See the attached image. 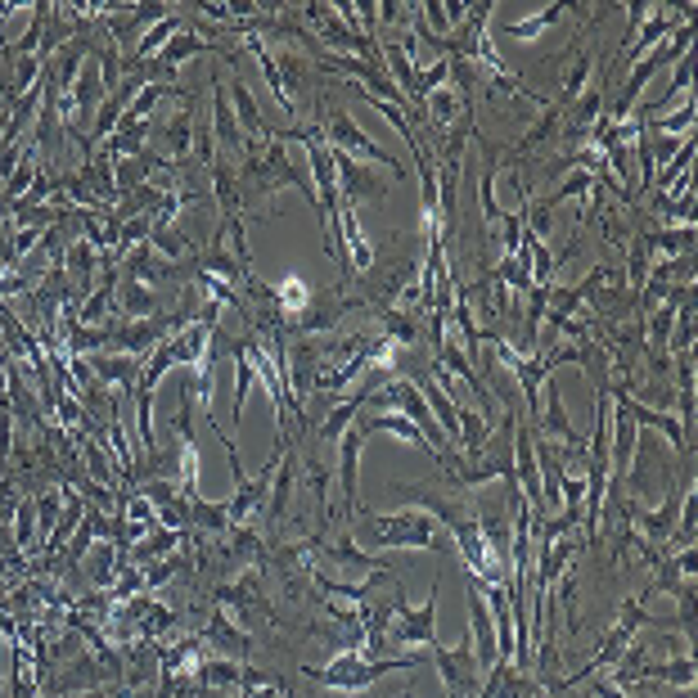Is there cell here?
<instances>
[{
  "label": "cell",
  "mask_w": 698,
  "mask_h": 698,
  "mask_svg": "<svg viewBox=\"0 0 698 698\" xmlns=\"http://www.w3.org/2000/svg\"><path fill=\"white\" fill-rule=\"evenodd\" d=\"M334 172H338V199H343L347 208H356L361 199H374V203L388 199V176H379L374 167H365L361 158L338 154L334 149Z\"/></svg>",
  "instance_id": "cell-6"
},
{
  "label": "cell",
  "mask_w": 698,
  "mask_h": 698,
  "mask_svg": "<svg viewBox=\"0 0 698 698\" xmlns=\"http://www.w3.org/2000/svg\"><path fill=\"white\" fill-rule=\"evenodd\" d=\"M590 68H595V55H590V50H581V55H577V64H572L568 73H563V82H559V86H563V95H559V109H568V104L577 100V95L590 86Z\"/></svg>",
  "instance_id": "cell-29"
},
{
  "label": "cell",
  "mask_w": 698,
  "mask_h": 698,
  "mask_svg": "<svg viewBox=\"0 0 698 698\" xmlns=\"http://www.w3.org/2000/svg\"><path fill=\"white\" fill-rule=\"evenodd\" d=\"M383 338H388L392 347H424V329H419V320L410 316V311H383Z\"/></svg>",
  "instance_id": "cell-24"
},
{
  "label": "cell",
  "mask_w": 698,
  "mask_h": 698,
  "mask_svg": "<svg viewBox=\"0 0 698 698\" xmlns=\"http://www.w3.org/2000/svg\"><path fill=\"white\" fill-rule=\"evenodd\" d=\"M563 14H568V5H545V10H536L532 19H509V23H505V37H514V41H536L541 32H550L554 23H563Z\"/></svg>",
  "instance_id": "cell-22"
},
{
  "label": "cell",
  "mask_w": 698,
  "mask_h": 698,
  "mask_svg": "<svg viewBox=\"0 0 698 698\" xmlns=\"http://www.w3.org/2000/svg\"><path fill=\"white\" fill-rule=\"evenodd\" d=\"M464 604H469V644H473V658L482 662V667H496V622H491V608L487 599H482V586L473 572H464Z\"/></svg>",
  "instance_id": "cell-7"
},
{
  "label": "cell",
  "mask_w": 698,
  "mask_h": 698,
  "mask_svg": "<svg viewBox=\"0 0 698 698\" xmlns=\"http://www.w3.org/2000/svg\"><path fill=\"white\" fill-rule=\"evenodd\" d=\"M545 415L532 424V437L536 442H563V446H586V437L572 428V419H568V410H563V392H559V383L554 379H545Z\"/></svg>",
  "instance_id": "cell-10"
},
{
  "label": "cell",
  "mask_w": 698,
  "mask_h": 698,
  "mask_svg": "<svg viewBox=\"0 0 698 698\" xmlns=\"http://www.w3.org/2000/svg\"><path fill=\"white\" fill-rule=\"evenodd\" d=\"M163 145H167V158H176V154H185V149H190V113H176V118L167 122Z\"/></svg>",
  "instance_id": "cell-38"
},
{
  "label": "cell",
  "mask_w": 698,
  "mask_h": 698,
  "mask_svg": "<svg viewBox=\"0 0 698 698\" xmlns=\"http://www.w3.org/2000/svg\"><path fill=\"white\" fill-rule=\"evenodd\" d=\"M329 149H338V154H352V158H356V154H365L370 163H379V167H388V172H397V181L406 176V167H401L397 158H392L383 145H374V140L365 136V131L352 122V113H343V109H338L334 118H329Z\"/></svg>",
  "instance_id": "cell-8"
},
{
  "label": "cell",
  "mask_w": 698,
  "mask_h": 698,
  "mask_svg": "<svg viewBox=\"0 0 698 698\" xmlns=\"http://www.w3.org/2000/svg\"><path fill=\"white\" fill-rule=\"evenodd\" d=\"M100 523H104V514L100 509H86V518H82V527L73 532V541H68V559L73 563H82L86 554H91V545H95V536H100Z\"/></svg>",
  "instance_id": "cell-33"
},
{
  "label": "cell",
  "mask_w": 698,
  "mask_h": 698,
  "mask_svg": "<svg viewBox=\"0 0 698 698\" xmlns=\"http://www.w3.org/2000/svg\"><path fill=\"white\" fill-rule=\"evenodd\" d=\"M559 127H563V109H559V104H545V118L536 122V127L527 131L523 140H518V145H514V154H532L536 145H545V140H550V136H559Z\"/></svg>",
  "instance_id": "cell-30"
},
{
  "label": "cell",
  "mask_w": 698,
  "mask_h": 698,
  "mask_svg": "<svg viewBox=\"0 0 698 698\" xmlns=\"http://www.w3.org/2000/svg\"><path fill=\"white\" fill-rule=\"evenodd\" d=\"M244 698H280V685H262V689H248Z\"/></svg>",
  "instance_id": "cell-46"
},
{
  "label": "cell",
  "mask_w": 698,
  "mask_h": 698,
  "mask_svg": "<svg viewBox=\"0 0 698 698\" xmlns=\"http://www.w3.org/2000/svg\"><path fill=\"white\" fill-rule=\"evenodd\" d=\"M91 266H95V248L86 244V239H77V244L68 248V271L86 280V275H91Z\"/></svg>",
  "instance_id": "cell-40"
},
{
  "label": "cell",
  "mask_w": 698,
  "mask_h": 698,
  "mask_svg": "<svg viewBox=\"0 0 698 698\" xmlns=\"http://www.w3.org/2000/svg\"><path fill=\"white\" fill-rule=\"evenodd\" d=\"M86 460H91V473H95V482H113V469H109V460H104V451L95 442H86Z\"/></svg>",
  "instance_id": "cell-43"
},
{
  "label": "cell",
  "mask_w": 698,
  "mask_h": 698,
  "mask_svg": "<svg viewBox=\"0 0 698 698\" xmlns=\"http://www.w3.org/2000/svg\"><path fill=\"white\" fill-rule=\"evenodd\" d=\"M190 523H199L203 532H217V536L230 532L226 505H212V500H203V496H190Z\"/></svg>",
  "instance_id": "cell-32"
},
{
  "label": "cell",
  "mask_w": 698,
  "mask_h": 698,
  "mask_svg": "<svg viewBox=\"0 0 698 698\" xmlns=\"http://www.w3.org/2000/svg\"><path fill=\"white\" fill-rule=\"evenodd\" d=\"M64 505H68V491H59V487H50V491H41V496H37V527H41V541L55 532V523H59V514H64Z\"/></svg>",
  "instance_id": "cell-34"
},
{
  "label": "cell",
  "mask_w": 698,
  "mask_h": 698,
  "mask_svg": "<svg viewBox=\"0 0 698 698\" xmlns=\"http://www.w3.org/2000/svg\"><path fill=\"white\" fill-rule=\"evenodd\" d=\"M118 545H91V554H86V572H91V586H109V581H113V572H118L122 568V563H118Z\"/></svg>",
  "instance_id": "cell-28"
},
{
  "label": "cell",
  "mask_w": 698,
  "mask_h": 698,
  "mask_svg": "<svg viewBox=\"0 0 698 698\" xmlns=\"http://www.w3.org/2000/svg\"><path fill=\"white\" fill-rule=\"evenodd\" d=\"M680 23H689V19H680L676 10H658V19H644L640 23V32L631 37V46H622V68H631V64H640L649 50H658L662 41L671 37V32L680 28Z\"/></svg>",
  "instance_id": "cell-11"
},
{
  "label": "cell",
  "mask_w": 698,
  "mask_h": 698,
  "mask_svg": "<svg viewBox=\"0 0 698 698\" xmlns=\"http://www.w3.org/2000/svg\"><path fill=\"white\" fill-rule=\"evenodd\" d=\"M694 118H698V104H694V91H689L680 109H671L667 118L644 122V131H653V136H694Z\"/></svg>",
  "instance_id": "cell-25"
},
{
  "label": "cell",
  "mask_w": 698,
  "mask_h": 698,
  "mask_svg": "<svg viewBox=\"0 0 698 698\" xmlns=\"http://www.w3.org/2000/svg\"><path fill=\"white\" fill-rule=\"evenodd\" d=\"M293 482H298V464L280 460V469H275V482H271V500H266V523H280L284 514H289V496H293Z\"/></svg>",
  "instance_id": "cell-23"
},
{
  "label": "cell",
  "mask_w": 698,
  "mask_h": 698,
  "mask_svg": "<svg viewBox=\"0 0 698 698\" xmlns=\"http://www.w3.org/2000/svg\"><path fill=\"white\" fill-rule=\"evenodd\" d=\"M433 662H437V676H442L446 698H478V694H482L487 667L473 658L469 635H464L455 649H446V644H433Z\"/></svg>",
  "instance_id": "cell-4"
},
{
  "label": "cell",
  "mask_w": 698,
  "mask_h": 698,
  "mask_svg": "<svg viewBox=\"0 0 698 698\" xmlns=\"http://www.w3.org/2000/svg\"><path fill=\"white\" fill-rule=\"evenodd\" d=\"M361 446H365V437L356 433V424L338 437V487H343V509H338V518H343V523L356 518V496H361V487H356V482H361Z\"/></svg>",
  "instance_id": "cell-9"
},
{
  "label": "cell",
  "mask_w": 698,
  "mask_h": 698,
  "mask_svg": "<svg viewBox=\"0 0 698 698\" xmlns=\"http://www.w3.org/2000/svg\"><path fill=\"white\" fill-rule=\"evenodd\" d=\"M230 100H235V113H239V127L248 131V136H262V131H271L262 122V109L253 104V95H248L244 82H230Z\"/></svg>",
  "instance_id": "cell-31"
},
{
  "label": "cell",
  "mask_w": 698,
  "mask_h": 698,
  "mask_svg": "<svg viewBox=\"0 0 698 698\" xmlns=\"http://www.w3.org/2000/svg\"><path fill=\"white\" fill-rule=\"evenodd\" d=\"M5 676H10V649L0 644V694H5Z\"/></svg>",
  "instance_id": "cell-45"
},
{
  "label": "cell",
  "mask_w": 698,
  "mask_h": 698,
  "mask_svg": "<svg viewBox=\"0 0 698 698\" xmlns=\"http://www.w3.org/2000/svg\"><path fill=\"white\" fill-rule=\"evenodd\" d=\"M176 568H181V554H172V559H167V563H158V568H149V572H145V590H158L167 577H172Z\"/></svg>",
  "instance_id": "cell-42"
},
{
  "label": "cell",
  "mask_w": 698,
  "mask_h": 698,
  "mask_svg": "<svg viewBox=\"0 0 698 698\" xmlns=\"http://www.w3.org/2000/svg\"><path fill=\"white\" fill-rule=\"evenodd\" d=\"M203 50H212L203 37H194V32H176V37L163 46V55H158V59H163V64H172V68H181V59H194V55H203Z\"/></svg>",
  "instance_id": "cell-35"
},
{
  "label": "cell",
  "mask_w": 698,
  "mask_h": 698,
  "mask_svg": "<svg viewBox=\"0 0 698 698\" xmlns=\"http://www.w3.org/2000/svg\"><path fill=\"white\" fill-rule=\"evenodd\" d=\"M316 545L325 550V559L343 563V568H352V572H397L388 559H383V554H365V550H356L352 536H343L338 545H325V536H316Z\"/></svg>",
  "instance_id": "cell-16"
},
{
  "label": "cell",
  "mask_w": 698,
  "mask_h": 698,
  "mask_svg": "<svg viewBox=\"0 0 698 698\" xmlns=\"http://www.w3.org/2000/svg\"><path fill=\"white\" fill-rule=\"evenodd\" d=\"M523 248V212H505L500 217V257H518Z\"/></svg>",
  "instance_id": "cell-36"
},
{
  "label": "cell",
  "mask_w": 698,
  "mask_h": 698,
  "mask_svg": "<svg viewBox=\"0 0 698 698\" xmlns=\"http://www.w3.org/2000/svg\"><path fill=\"white\" fill-rule=\"evenodd\" d=\"M689 82H694V50H689L680 64H671V77H667V86H662V95L635 104V122H640V127H644V122H653L671 100H676V95H689Z\"/></svg>",
  "instance_id": "cell-13"
},
{
  "label": "cell",
  "mask_w": 698,
  "mask_h": 698,
  "mask_svg": "<svg viewBox=\"0 0 698 698\" xmlns=\"http://www.w3.org/2000/svg\"><path fill=\"white\" fill-rule=\"evenodd\" d=\"M608 401H613L617 410H626V415L635 419V428H658V433L667 437V442L676 446L680 455L694 451V442L685 437V424H680V415H671V410H658V406H644V401L631 397L622 383H613V388H608Z\"/></svg>",
  "instance_id": "cell-5"
},
{
  "label": "cell",
  "mask_w": 698,
  "mask_h": 698,
  "mask_svg": "<svg viewBox=\"0 0 698 698\" xmlns=\"http://www.w3.org/2000/svg\"><path fill=\"white\" fill-rule=\"evenodd\" d=\"M118 302H122V311H127V320H149V316H158V293L149 289V284L122 280Z\"/></svg>",
  "instance_id": "cell-26"
},
{
  "label": "cell",
  "mask_w": 698,
  "mask_h": 698,
  "mask_svg": "<svg viewBox=\"0 0 698 698\" xmlns=\"http://www.w3.org/2000/svg\"><path fill=\"white\" fill-rule=\"evenodd\" d=\"M644 19H649V0H631V5H626V37H622V46H631V37L640 32Z\"/></svg>",
  "instance_id": "cell-41"
},
{
  "label": "cell",
  "mask_w": 698,
  "mask_h": 698,
  "mask_svg": "<svg viewBox=\"0 0 698 698\" xmlns=\"http://www.w3.org/2000/svg\"><path fill=\"white\" fill-rule=\"evenodd\" d=\"M203 640H208L217 653H226L230 662H239V658H248V653H253V640H248V635L239 631V626L230 622L226 613H212V622L203 626Z\"/></svg>",
  "instance_id": "cell-15"
},
{
  "label": "cell",
  "mask_w": 698,
  "mask_h": 698,
  "mask_svg": "<svg viewBox=\"0 0 698 698\" xmlns=\"http://www.w3.org/2000/svg\"><path fill=\"white\" fill-rule=\"evenodd\" d=\"M356 433H361L365 442H370L374 433H392V437H401V442H410V446H415V451H424V455H433V460H437V451H433V446H428V437L419 433V428L410 424V419L401 415V410H397V415H370V410H365V415H361V424H356ZM437 464H442V460H437Z\"/></svg>",
  "instance_id": "cell-12"
},
{
  "label": "cell",
  "mask_w": 698,
  "mask_h": 698,
  "mask_svg": "<svg viewBox=\"0 0 698 698\" xmlns=\"http://www.w3.org/2000/svg\"><path fill=\"white\" fill-rule=\"evenodd\" d=\"M167 275H172V262H167V257H158L154 248H136V253L127 257V271H122V280H136V284H149V289H154L158 280H167Z\"/></svg>",
  "instance_id": "cell-20"
},
{
  "label": "cell",
  "mask_w": 698,
  "mask_h": 698,
  "mask_svg": "<svg viewBox=\"0 0 698 698\" xmlns=\"http://www.w3.org/2000/svg\"><path fill=\"white\" fill-rule=\"evenodd\" d=\"M392 613H397V626H392V649H397V653L433 649V644H437V577H433V595H428V604H419V608H410L401 577H392Z\"/></svg>",
  "instance_id": "cell-2"
},
{
  "label": "cell",
  "mask_w": 698,
  "mask_h": 698,
  "mask_svg": "<svg viewBox=\"0 0 698 698\" xmlns=\"http://www.w3.org/2000/svg\"><path fill=\"white\" fill-rule=\"evenodd\" d=\"M631 523L644 527V541L649 545H662L676 536V523H680V487L667 491V500H662L658 509H644V514H635L631 509Z\"/></svg>",
  "instance_id": "cell-14"
},
{
  "label": "cell",
  "mask_w": 698,
  "mask_h": 698,
  "mask_svg": "<svg viewBox=\"0 0 698 698\" xmlns=\"http://www.w3.org/2000/svg\"><path fill=\"white\" fill-rule=\"evenodd\" d=\"M140 365L145 361H136V356H122V352H95V379L100 383H118V388H136V374H140Z\"/></svg>",
  "instance_id": "cell-19"
},
{
  "label": "cell",
  "mask_w": 698,
  "mask_h": 698,
  "mask_svg": "<svg viewBox=\"0 0 698 698\" xmlns=\"http://www.w3.org/2000/svg\"><path fill=\"white\" fill-rule=\"evenodd\" d=\"M419 667V653H397V658H361L356 649L338 653L325 671H311L325 689H338V694H361L370 689L374 680H383L388 671H415Z\"/></svg>",
  "instance_id": "cell-1"
},
{
  "label": "cell",
  "mask_w": 698,
  "mask_h": 698,
  "mask_svg": "<svg viewBox=\"0 0 698 698\" xmlns=\"http://www.w3.org/2000/svg\"><path fill=\"white\" fill-rule=\"evenodd\" d=\"M365 523L379 532V550H437V527L424 509H397V514H374L365 509Z\"/></svg>",
  "instance_id": "cell-3"
},
{
  "label": "cell",
  "mask_w": 698,
  "mask_h": 698,
  "mask_svg": "<svg viewBox=\"0 0 698 698\" xmlns=\"http://www.w3.org/2000/svg\"><path fill=\"white\" fill-rule=\"evenodd\" d=\"M212 127H217V140L230 149V154H248V145H244V131H239L235 113H230L226 86H217V100H212Z\"/></svg>",
  "instance_id": "cell-21"
},
{
  "label": "cell",
  "mask_w": 698,
  "mask_h": 698,
  "mask_svg": "<svg viewBox=\"0 0 698 698\" xmlns=\"http://www.w3.org/2000/svg\"><path fill=\"white\" fill-rule=\"evenodd\" d=\"M32 527H37V500H23L19 514H14V541H19V550L32 545Z\"/></svg>",
  "instance_id": "cell-39"
},
{
  "label": "cell",
  "mask_w": 698,
  "mask_h": 698,
  "mask_svg": "<svg viewBox=\"0 0 698 698\" xmlns=\"http://www.w3.org/2000/svg\"><path fill=\"white\" fill-rule=\"evenodd\" d=\"M694 658L689 653H676V658L667 662H644V667H635V680H662V685H676V689H694Z\"/></svg>",
  "instance_id": "cell-17"
},
{
  "label": "cell",
  "mask_w": 698,
  "mask_h": 698,
  "mask_svg": "<svg viewBox=\"0 0 698 698\" xmlns=\"http://www.w3.org/2000/svg\"><path fill=\"white\" fill-rule=\"evenodd\" d=\"M590 689H595V698H626V694H622V685H613V680H595Z\"/></svg>",
  "instance_id": "cell-44"
},
{
  "label": "cell",
  "mask_w": 698,
  "mask_h": 698,
  "mask_svg": "<svg viewBox=\"0 0 698 698\" xmlns=\"http://www.w3.org/2000/svg\"><path fill=\"white\" fill-rule=\"evenodd\" d=\"M230 352H235V410H230V419H235V428L244 424V401H248V388H253L257 370L253 361H248V352L239 343H230Z\"/></svg>",
  "instance_id": "cell-27"
},
{
  "label": "cell",
  "mask_w": 698,
  "mask_h": 698,
  "mask_svg": "<svg viewBox=\"0 0 698 698\" xmlns=\"http://www.w3.org/2000/svg\"><path fill=\"white\" fill-rule=\"evenodd\" d=\"M649 253H667V257H694V226H658V230H640Z\"/></svg>",
  "instance_id": "cell-18"
},
{
  "label": "cell",
  "mask_w": 698,
  "mask_h": 698,
  "mask_svg": "<svg viewBox=\"0 0 698 698\" xmlns=\"http://www.w3.org/2000/svg\"><path fill=\"white\" fill-rule=\"evenodd\" d=\"M176 32H181V19H176V14H167V19L158 23L154 32H145V41H140V50H145V59L163 55V46H167V41L176 37Z\"/></svg>",
  "instance_id": "cell-37"
}]
</instances>
